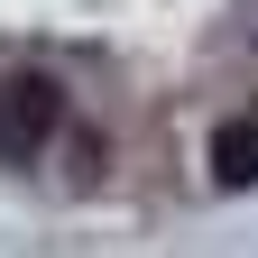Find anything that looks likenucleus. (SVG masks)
I'll list each match as a JSON object with an SVG mask.
<instances>
[{
	"label": "nucleus",
	"mask_w": 258,
	"mask_h": 258,
	"mask_svg": "<svg viewBox=\"0 0 258 258\" xmlns=\"http://www.w3.org/2000/svg\"><path fill=\"white\" fill-rule=\"evenodd\" d=\"M55 120H64V92L46 74H10L0 83V148H37V139H55Z\"/></svg>",
	"instance_id": "f257e3e1"
},
{
	"label": "nucleus",
	"mask_w": 258,
	"mask_h": 258,
	"mask_svg": "<svg viewBox=\"0 0 258 258\" xmlns=\"http://www.w3.org/2000/svg\"><path fill=\"white\" fill-rule=\"evenodd\" d=\"M212 184H258V120H231V129H221V139H212Z\"/></svg>",
	"instance_id": "f03ea898"
}]
</instances>
